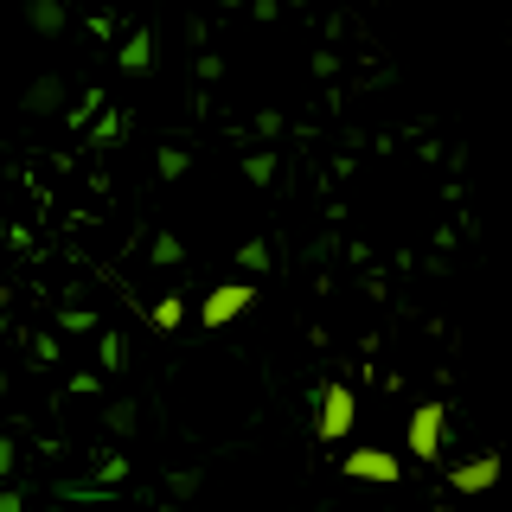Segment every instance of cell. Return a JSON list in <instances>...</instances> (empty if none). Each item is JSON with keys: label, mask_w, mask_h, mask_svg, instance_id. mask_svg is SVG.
Listing matches in <instances>:
<instances>
[{"label": "cell", "mask_w": 512, "mask_h": 512, "mask_svg": "<svg viewBox=\"0 0 512 512\" xmlns=\"http://www.w3.org/2000/svg\"><path fill=\"white\" fill-rule=\"evenodd\" d=\"M64 109V77H32L26 84V116H58Z\"/></svg>", "instance_id": "8992f818"}, {"label": "cell", "mask_w": 512, "mask_h": 512, "mask_svg": "<svg viewBox=\"0 0 512 512\" xmlns=\"http://www.w3.org/2000/svg\"><path fill=\"white\" fill-rule=\"evenodd\" d=\"M160 512H186V506H180V500H173V506H160Z\"/></svg>", "instance_id": "d4e9b609"}, {"label": "cell", "mask_w": 512, "mask_h": 512, "mask_svg": "<svg viewBox=\"0 0 512 512\" xmlns=\"http://www.w3.org/2000/svg\"><path fill=\"white\" fill-rule=\"evenodd\" d=\"M154 173H160V180H186V148H173V141H167V148L154 154Z\"/></svg>", "instance_id": "4fadbf2b"}, {"label": "cell", "mask_w": 512, "mask_h": 512, "mask_svg": "<svg viewBox=\"0 0 512 512\" xmlns=\"http://www.w3.org/2000/svg\"><path fill=\"white\" fill-rule=\"evenodd\" d=\"M116 64H122L128 77H141V71H148V64H154V39H148V32H135V39H122Z\"/></svg>", "instance_id": "ba28073f"}, {"label": "cell", "mask_w": 512, "mask_h": 512, "mask_svg": "<svg viewBox=\"0 0 512 512\" xmlns=\"http://www.w3.org/2000/svg\"><path fill=\"white\" fill-rule=\"evenodd\" d=\"M96 359H103V372H122V359H128L122 333H96Z\"/></svg>", "instance_id": "7c38bea8"}, {"label": "cell", "mask_w": 512, "mask_h": 512, "mask_svg": "<svg viewBox=\"0 0 512 512\" xmlns=\"http://www.w3.org/2000/svg\"><path fill=\"white\" fill-rule=\"evenodd\" d=\"M436 512H461V506H436Z\"/></svg>", "instance_id": "484cf974"}, {"label": "cell", "mask_w": 512, "mask_h": 512, "mask_svg": "<svg viewBox=\"0 0 512 512\" xmlns=\"http://www.w3.org/2000/svg\"><path fill=\"white\" fill-rule=\"evenodd\" d=\"M199 487H205V474H199V468H180V474H167V493H173L180 506H186V500H192Z\"/></svg>", "instance_id": "2e32d148"}, {"label": "cell", "mask_w": 512, "mask_h": 512, "mask_svg": "<svg viewBox=\"0 0 512 512\" xmlns=\"http://www.w3.org/2000/svg\"><path fill=\"white\" fill-rule=\"evenodd\" d=\"M250 301H256V288H250V282H237V276H231V282H218L212 295L199 301V327H212V333H218V327H231L237 314H250Z\"/></svg>", "instance_id": "277c9868"}, {"label": "cell", "mask_w": 512, "mask_h": 512, "mask_svg": "<svg viewBox=\"0 0 512 512\" xmlns=\"http://www.w3.org/2000/svg\"><path fill=\"white\" fill-rule=\"evenodd\" d=\"M96 109H103V90H84V103H77V109H71V122H77V128H84V116H96Z\"/></svg>", "instance_id": "d6986e66"}, {"label": "cell", "mask_w": 512, "mask_h": 512, "mask_svg": "<svg viewBox=\"0 0 512 512\" xmlns=\"http://www.w3.org/2000/svg\"><path fill=\"white\" fill-rule=\"evenodd\" d=\"M64 20H71V13H64V0H26V26L39 32V39H58Z\"/></svg>", "instance_id": "52a82bcc"}, {"label": "cell", "mask_w": 512, "mask_h": 512, "mask_svg": "<svg viewBox=\"0 0 512 512\" xmlns=\"http://www.w3.org/2000/svg\"><path fill=\"white\" fill-rule=\"evenodd\" d=\"M340 474L359 480V487H397V480H404V461H397L391 448H346Z\"/></svg>", "instance_id": "3957f363"}, {"label": "cell", "mask_w": 512, "mask_h": 512, "mask_svg": "<svg viewBox=\"0 0 512 512\" xmlns=\"http://www.w3.org/2000/svg\"><path fill=\"white\" fill-rule=\"evenodd\" d=\"M103 423H109V436H135V429H141V404H135V397H116V404L103 410Z\"/></svg>", "instance_id": "9c48e42d"}, {"label": "cell", "mask_w": 512, "mask_h": 512, "mask_svg": "<svg viewBox=\"0 0 512 512\" xmlns=\"http://www.w3.org/2000/svg\"><path fill=\"white\" fill-rule=\"evenodd\" d=\"M0 512H26V493L20 487H0Z\"/></svg>", "instance_id": "44dd1931"}, {"label": "cell", "mask_w": 512, "mask_h": 512, "mask_svg": "<svg viewBox=\"0 0 512 512\" xmlns=\"http://www.w3.org/2000/svg\"><path fill=\"white\" fill-rule=\"evenodd\" d=\"M244 180H256V186H269V180H276V154H269V148H256V154H244Z\"/></svg>", "instance_id": "5bb4252c"}, {"label": "cell", "mask_w": 512, "mask_h": 512, "mask_svg": "<svg viewBox=\"0 0 512 512\" xmlns=\"http://www.w3.org/2000/svg\"><path fill=\"white\" fill-rule=\"evenodd\" d=\"M148 320H154L160 333H180L186 327V295H160L154 308H148Z\"/></svg>", "instance_id": "30bf717a"}, {"label": "cell", "mask_w": 512, "mask_h": 512, "mask_svg": "<svg viewBox=\"0 0 512 512\" xmlns=\"http://www.w3.org/2000/svg\"><path fill=\"white\" fill-rule=\"evenodd\" d=\"M148 256H154L160 269H173V263H180L186 250H180V237H154V250H148Z\"/></svg>", "instance_id": "ac0fdd59"}, {"label": "cell", "mask_w": 512, "mask_h": 512, "mask_svg": "<svg viewBox=\"0 0 512 512\" xmlns=\"http://www.w3.org/2000/svg\"><path fill=\"white\" fill-rule=\"evenodd\" d=\"M250 13H256V20H276V13H282V0H250Z\"/></svg>", "instance_id": "603a6c76"}, {"label": "cell", "mask_w": 512, "mask_h": 512, "mask_svg": "<svg viewBox=\"0 0 512 512\" xmlns=\"http://www.w3.org/2000/svg\"><path fill=\"white\" fill-rule=\"evenodd\" d=\"M237 269H244V276H263V269H269V244H263V237H250V244L237 250Z\"/></svg>", "instance_id": "9a60e30c"}, {"label": "cell", "mask_w": 512, "mask_h": 512, "mask_svg": "<svg viewBox=\"0 0 512 512\" xmlns=\"http://www.w3.org/2000/svg\"><path fill=\"white\" fill-rule=\"evenodd\" d=\"M122 141V116L116 109H96V122H90V148H116Z\"/></svg>", "instance_id": "8fae6325"}, {"label": "cell", "mask_w": 512, "mask_h": 512, "mask_svg": "<svg viewBox=\"0 0 512 512\" xmlns=\"http://www.w3.org/2000/svg\"><path fill=\"white\" fill-rule=\"evenodd\" d=\"M7 244H13V231H7V224H0V250H7Z\"/></svg>", "instance_id": "cb8c5ba5"}, {"label": "cell", "mask_w": 512, "mask_h": 512, "mask_svg": "<svg viewBox=\"0 0 512 512\" xmlns=\"http://www.w3.org/2000/svg\"><path fill=\"white\" fill-rule=\"evenodd\" d=\"M128 480V455H103L96 461V487H122Z\"/></svg>", "instance_id": "e0dca14e"}, {"label": "cell", "mask_w": 512, "mask_h": 512, "mask_svg": "<svg viewBox=\"0 0 512 512\" xmlns=\"http://www.w3.org/2000/svg\"><path fill=\"white\" fill-rule=\"evenodd\" d=\"M71 391H84V397H96V391H103V378H96V372H77V378H71Z\"/></svg>", "instance_id": "7402d4cb"}, {"label": "cell", "mask_w": 512, "mask_h": 512, "mask_svg": "<svg viewBox=\"0 0 512 512\" xmlns=\"http://www.w3.org/2000/svg\"><path fill=\"white\" fill-rule=\"evenodd\" d=\"M404 442H410L416 461H442V448H448V410L442 404H416L410 423H404Z\"/></svg>", "instance_id": "7a4b0ae2"}, {"label": "cell", "mask_w": 512, "mask_h": 512, "mask_svg": "<svg viewBox=\"0 0 512 512\" xmlns=\"http://www.w3.org/2000/svg\"><path fill=\"white\" fill-rule=\"evenodd\" d=\"M352 423H359V397H352V384H320V410H314V436L320 442H346Z\"/></svg>", "instance_id": "6da1fadb"}, {"label": "cell", "mask_w": 512, "mask_h": 512, "mask_svg": "<svg viewBox=\"0 0 512 512\" xmlns=\"http://www.w3.org/2000/svg\"><path fill=\"white\" fill-rule=\"evenodd\" d=\"M500 474H506V461L487 448V455H468V461L448 468V493H493V487H500Z\"/></svg>", "instance_id": "5b68a950"}, {"label": "cell", "mask_w": 512, "mask_h": 512, "mask_svg": "<svg viewBox=\"0 0 512 512\" xmlns=\"http://www.w3.org/2000/svg\"><path fill=\"white\" fill-rule=\"evenodd\" d=\"M13 461H20V448H13V436H0V480L13 474Z\"/></svg>", "instance_id": "ffe728a7"}]
</instances>
